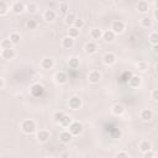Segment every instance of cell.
I'll list each match as a JSON object with an SVG mask.
<instances>
[{
  "label": "cell",
  "mask_w": 158,
  "mask_h": 158,
  "mask_svg": "<svg viewBox=\"0 0 158 158\" xmlns=\"http://www.w3.org/2000/svg\"><path fill=\"white\" fill-rule=\"evenodd\" d=\"M21 130L23 133L26 135H31L36 131V122L31 118H27V120H23L21 122Z\"/></svg>",
  "instance_id": "cell-1"
},
{
  "label": "cell",
  "mask_w": 158,
  "mask_h": 158,
  "mask_svg": "<svg viewBox=\"0 0 158 158\" xmlns=\"http://www.w3.org/2000/svg\"><path fill=\"white\" fill-rule=\"evenodd\" d=\"M68 131H69L73 136H79V135L83 132V125H81L79 121H73V122L69 125Z\"/></svg>",
  "instance_id": "cell-2"
},
{
  "label": "cell",
  "mask_w": 158,
  "mask_h": 158,
  "mask_svg": "<svg viewBox=\"0 0 158 158\" xmlns=\"http://www.w3.org/2000/svg\"><path fill=\"white\" fill-rule=\"evenodd\" d=\"M111 31L115 35H120L125 31V22L122 20H115L111 25Z\"/></svg>",
  "instance_id": "cell-3"
},
{
  "label": "cell",
  "mask_w": 158,
  "mask_h": 158,
  "mask_svg": "<svg viewBox=\"0 0 158 158\" xmlns=\"http://www.w3.org/2000/svg\"><path fill=\"white\" fill-rule=\"evenodd\" d=\"M36 138H37V141H38L40 143H46V142L51 138V132H49L48 130L42 128V130L37 131V133H36Z\"/></svg>",
  "instance_id": "cell-4"
},
{
  "label": "cell",
  "mask_w": 158,
  "mask_h": 158,
  "mask_svg": "<svg viewBox=\"0 0 158 158\" xmlns=\"http://www.w3.org/2000/svg\"><path fill=\"white\" fill-rule=\"evenodd\" d=\"M68 105H69V107H70L72 110L77 111V110H79V109L81 107L83 101H81V99H80L79 96H72V98H69V100H68Z\"/></svg>",
  "instance_id": "cell-5"
},
{
  "label": "cell",
  "mask_w": 158,
  "mask_h": 158,
  "mask_svg": "<svg viewBox=\"0 0 158 158\" xmlns=\"http://www.w3.org/2000/svg\"><path fill=\"white\" fill-rule=\"evenodd\" d=\"M30 93H31V95H32V96L38 98V96H41V95L44 93V88H43V85H42V84L36 83V84L31 85V88H30Z\"/></svg>",
  "instance_id": "cell-6"
},
{
  "label": "cell",
  "mask_w": 158,
  "mask_h": 158,
  "mask_svg": "<svg viewBox=\"0 0 158 158\" xmlns=\"http://www.w3.org/2000/svg\"><path fill=\"white\" fill-rule=\"evenodd\" d=\"M102 63H104L105 65H109V67L114 65V64L116 63V56H115L112 52L105 53V54L102 56Z\"/></svg>",
  "instance_id": "cell-7"
},
{
  "label": "cell",
  "mask_w": 158,
  "mask_h": 158,
  "mask_svg": "<svg viewBox=\"0 0 158 158\" xmlns=\"http://www.w3.org/2000/svg\"><path fill=\"white\" fill-rule=\"evenodd\" d=\"M88 80L91 84H98L101 80V73L99 70H91L88 74Z\"/></svg>",
  "instance_id": "cell-8"
},
{
  "label": "cell",
  "mask_w": 158,
  "mask_h": 158,
  "mask_svg": "<svg viewBox=\"0 0 158 158\" xmlns=\"http://www.w3.org/2000/svg\"><path fill=\"white\" fill-rule=\"evenodd\" d=\"M26 10V5L21 1H14L11 4V11L14 14H22Z\"/></svg>",
  "instance_id": "cell-9"
},
{
  "label": "cell",
  "mask_w": 158,
  "mask_h": 158,
  "mask_svg": "<svg viewBox=\"0 0 158 158\" xmlns=\"http://www.w3.org/2000/svg\"><path fill=\"white\" fill-rule=\"evenodd\" d=\"M54 80H56V83H57V84L63 85V84H65V83H67V80H68V75H67V73H65V72L59 70V72H57V73H56V75H54Z\"/></svg>",
  "instance_id": "cell-10"
},
{
  "label": "cell",
  "mask_w": 158,
  "mask_h": 158,
  "mask_svg": "<svg viewBox=\"0 0 158 158\" xmlns=\"http://www.w3.org/2000/svg\"><path fill=\"white\" fill-rule=\"evenodd\" d=\"M16 56V52L14 48H9V49H1V58L5 60H12Z\"/></svg>",
  "instance_id": "cell-11"
},
{
  "label": "cell",
  "mask_w": 158,
  "mask_h": 158,
  "mask_svg": "<svg viewBox=\"0 0 158 158\" xmlns=\"http://www.w3.org/2000/svg\"><path fill=\"white\" fill-rule=\"evenodd\" d=\"M138 149H139V152L142 154H144V153L152 151V143L149 141H147V139H143V141H141L138 143Z\"/></svg>",
  "instance_id": "cell-12"
},
{
  "label": "cell",
  "mask_w": 158,
  "mask_h": 158,
  "mask_svg": "<svg viewBox=\"0 0 158 158\" xmlns=\"http://www.w3.org/2000/svg\"><path fill=\"white\" fill-rule=\"evenodd\" d=\"M84 51H85L86 54H94V53H96V51H98V44H96L94 41H89V42L85 43Z\"/></svg>",
  "instance_id": "cell-13"
},
{
  "label": "cell",
  "mask_w": 158,
  "mask_h": 158,
  "mask_svg": "<svg viewBox=\"0 0 158 158\" xmlns=\"http://www.w3.org/2000/svg\"><path fill=\"white\" fill-rule=\"evenodd\" d=\"M56 17H57V12L52 9H48L43 12V20L46 22H53L56 20Z\"/></svg>",
  "instance_id": "cell-14"
},
{
  "label": "cell",
  "mask_w": 158,
  "mask_h": 158,
  "mask_svg": "<svg viewBox=\"0 0 158 158\" xmlns=\"http://www.w3.org/2000/svg\"><path fill=\"white\" fill-rule=\"evenodd\" d=\"M139 118H141L142 121H144V122L151 121V120L153 118V112H152V110H151V109H143V110H141V112H139Z\"/></svg>",
  "instance_id": "cell-15"
},
{
  "label": "cell",
  "mask_w": 158,
  "mask_h": 158,
  "mask_svg": "<svg viewBox=\"0 0 158 158\" xmlns=\"http://www.w3.org/2000/svg\"><path fill=\"white\" fill-rule=\"evenodd\" d=\"M41 68L44 69V70H51L53 67H54V60L52 58H43L40 63Z\"/></svg>",
  "instance_id": "cell-16"
},
{
  "label": "cell",
  "mask_w": 158,
  "mask_h": 158,
  "mask_svg": "<svg viewBox=\"0 0 158 158\" xmlns=\"http://www.w3.org/2000/svg\"><path fill=\"white\" fill-rule=\"evenodd\" d=\"M128 85L131 86V88H133V89H136V88H138L141 84H142V78L139 77V75H132L130 79H128Z\"/></svg>",
  "instance_id": "cell-17"
},
{
  "label": "cell",
  "mask_w": 158,
  "mask_h": 158,
  "mask_svg": "<svg viewBox=\"0 0 158 158\" xmlns=\"http://www.w3.org/2000/svg\"><path fill=\"white\" fill-rule=\"evenodd\" d=\"M72 138H73V135H72V133H70L68 130L62 131V132H60V135H59V141H60L62 143H64V144L70 143Z\"/></svg>",
  "instance_id": "cell-18"
},
{
  "label": "cell",
  "mask_w": 158,
  "mask_h": 158,
  "mask_svg": "<svg viewBox=\"0 0 158 158\" xmlns=\"http://www.w3.org/2000/svg\"><path fill=\"white\" fill-rule=\"evenodd\" d=\"M111 112L115 115V116H121L123 112H125V106L122 104H114L111 106Z\"/></svg>",
  "instance_id": "cell-19"
},
{
  "label": "cell",
  "mask_w": 158,
  "mask_h": 158,
  "mask_svg": "<svg viewBox=\"0 0 158 158\" xmlns=\"http://www.w3.org/2000/svg\"><path fill=\"white\" fill-rule=\"evenodd\" d=\"M137 10L141 14H147L148 10H149V4L147 1H144V0H141V1L137 2Z\"/></svg>",
  "instance_id": "cell-20"
},
{
  "label": "cell",
  "mask_w": 158,
  "mask_h": 158,
  "mask_svg": "<svg viewBox=\"0 0 158 158\" xmlns=\"http://www.w3.org/2000/svg\"><path fill=\"white\" fill-rule=\"evenodd\" d=\"M115 37H116V35H115L111 30H107V31H105V32L102 33V40H104L106 43L114 42V41H115Z\"/></svg>",
  "instance_id": "cell-21"
},
{
  "label": "cell",
  "mask_w": 158,
  "mask_h": 158,
  "mask_svg": "<svg viewBox=\"0 0 158 158\" xmlns=\"http://www.w3.org/2000/svg\"><path fill=\"white\" fill-rule=\"evenodd\" d=\"M74 46V40L70 38L69 36H65L62 38V47L65 48V49H70L72 47Z\"/></svg>",
  "instance_id": "cell-22"
},
{
  "label": "cell",
  "mask_w": 158,
  "mask_h": 158,
  "mask_svg": "<svg viewBox=\"0 0 158 158\" xmlns=\"http://www.w3.org/2000/svg\"><path fill=\"white\" fill-rule=\"evenodd\" d=\"M77 19H78V17H77V15H75L74 12H70V11H69V12L67 14V16L64 17V22L72 27V26L74 25V22H75V20H77Z\"/></svg>",
  "instance_id": "cell-23"
},
{
  "label": "cell",
  "mask_w": 158,
  "mask_h": 158,
  "mask_svg": "<svg viewBox=\"0 0 158 158\" xmlns=\"http://www.w3.org/2000/svg\"><path fill=\"white\" fill-rule=\"evenodd\" d=\"M102 31L99 28V27H94V28H91L90 30V37L93 38V40H99V38H102Z\"/></svg>",
  "instance_id": "cell-24"
},
{
  "label": "cell",
  "mask_w": 158,
  "mask_h": 158,
  "mask_svg": "<svg viewBox=\"0 0 158 158\" xmlns=\"http://www.w3.org/2000/svg\"><path fill=\"white\" fill-rule=\"evenodd\" d=\"M9 38H10V41H11V43H12L14 46L20 44V42H21V35H20L19 32H11Z\"/></svg>",
  "instance_id": "cell-25"
},
{
  "label": "cell",
  "mask_w": 158,
  "mask_h": 158,
  "mask_svg": "<svg viewBox=\"0 0 158 158\" xmlns=\"http://www.w3.org/2000/svg\"><path fill=\"white\" fill-rule=\"evenodd\" d=\"M152 23H153V21H152V19L149 16H142L141 17V25H142V27L149 28L152 26Z\"/></svg>",
  "instance_id": "cell-26"
},
{
  "label": "cell",
  "mask_w": 158,
  "mask_h": 158,
  "mask_svg": "<svg viewBox=\"0 0 158 158\" xmlns=\"http://www.w3.org/2000/svg\"><path fill=\"white\" fill-rule=\"evenodd\" d=\"M68 12H69V5L67 2H60L59 4V14H60V16L65 17Z\"/></svg>",
  "instance_id": "cell-27"
},
{
  "label": "cell",
  "mask_w": 158,
  "mask_h": 158,
  "mask_svg": "<svg viewBox=\"0 0 158 158\" xmlns=\"http://www.w3.org/2000/svg\"><path fill=\"white\" fill-rule=\"evenodd\" d=\"M79 64H80V62H79V58H77V57H72V58H69V60H68V65H69L70 69H77V68H79Z\"/></svg>",
  "instance_id": "cell-28"
},
{
  "label": "cell",
  "mask_w": 158,
  "mask_h": 158,
  "mask_svg": "<svg viewBox=\"0 0 158 158\" xmlns=\"http://www.w3.org/2000/svg\"><path fill=\"white\" fill-rule=\"evenodd\" d=\"M67 114L64 112V111H56L54 114H53V120H54V122L56 123H60V121L64 118V116H65Z\"/></svg>",
  "instance_id": "cell-29"
},
{
  "label": "cell",
  "mask_w": 158,
  "mask_h": 158,
  "mask_svg": "<svg viewBox=\"0 0 158 158\" xmlns=\"http://www.w3.org/2000/svg\"><path fill=\"white\" fill-rule=\"evenodd\" d=\"M79 35H80V30H78V28H75V27H69V30H68V36L70 37V38H73V40H75L77 37H79Z\"/></svg>",
  "instance_id": "cell-30"
},
{
  "label": "cell",
  "mask_w": 158,
  "mask_h": 158,
  "mask_svg": "<svg viewBox=\"0 0 158 158\" xmlns=\"http://www.w3.org/2000/svg\"><path fill=\"white\" fill-rule=\"evenodd\" d=\"M10 10V6L5 1H0V16H5Z\"/></svg>",
  "instance_id": "cell-31"
},
{
  "label": "cell",
  "mask_w": 158,
  "mask_h": 158,
  "mask_svg": "<svg viewBox=\"0 0 158 158\" xmlns=\"http://www.w3.org/2000/svg\"><path fill=\"white\" fill-rule=\"evenodd\" d=\"M12 46H14V44L11 43L10 38H4V40L1 41V43H0L1 49H9V48H14Z\"/></svg>",
  "instance_id": "cell-32"
},
{
  "label": "cell",
  "mask_w": 158,
  "mask_h": 158,
  "mask_svg": "<svg viewBox=\"0 0 158 158\" xmlns=\"http://www.w3.org/2000/svg\"><path fill=\"white\" fill-rule=\"evenodd\" d=\"M136 68H137V70H139V72H146L147 70V68H148V64H147V62H144V60H138L137 63H136Z\"/></svg>",
  "instance_id": "cell-33"
},
{
  "label": "cell",
  "mask_w": 158,
  "mask_h": 158,
  "mask_svg": "<svg viewBox=\"0 0 158 158\" xmlns=\"http://www.w3.org/2000/svg\"><path fill=\"white\" fill-rule=\"evenodd\" d=\"M37 9H38V6H37L36 2H28V4H26V11L30 12V14H35L37 11Z\"/></svg>",
  "instance_id": "cell-34"
},
{
  "label": "cell",
  "mask_w": 158,
  "mask_h": 158,
  "mask_svg": "<svg viewBox=\"0 0 158 158\" xmlns=\"http://www.w3.org/2000/svg\"><path fill=\"white\" fill-rule=\"evenodd\" d=\"M148 41H149V43H152L153 46L158 44V32H152V33H149Z\"/></svg>",
  "instance_id": "cell-35"
},
{
  "label": "cell",
  "mask_w": 158,
  "mask_h": 158,
  "mask_svg": "<svg viewBox=\"0 0 158 158\" xmlns=\"http://www.w3.org/2000/svg\"><path fill=\"white\" fill-rule=\"evenodd\" d=\"M26 28L27 30H36L37 28V21L33 19H30L26 21Z\"/></svg>",
  "instance_id": "cell-36"
},
{
  "label": "cell",
  "mask_w": 158,
  "mask_h": 158,
  "mask_svg": "<svg viewBox=\"0 0 158 158\" xmlns=\"http://www.w3.org/2000/svg\"><path fill=\"white\" fill-rule=\"evenodd\" d=\"M72 122H73L72 117H70L69 115H65V116H64V118L60 121V123H59V125H60L62 127H69V125H70Z\"/></svg>",
  "instance_id": "cell-37"
},
{
  "label": "cell",
  "mask_w": 158,
  "mask_h": 158,
  "mask_svg": "<svg viewBox=\"0 0 158 158\" xmlns=\"http://www.w3.org/2000/svg\"><path fill=\"white\" fill-rule=\"evenodd\" d=\"M84 25H85L84 20H81V19H77L75 22H74V25H73V27H75V28H78V30H81V28L84 27Z\"/></svg>",
  "instance_id": "cell-38"
},
{
  "label": "cell",
  "mask_w": 158,
  "mask_h": 158,
  "mask_svg": "<svg viewBox=\"0 0 158 158\" xmlns=\"http://www.w3.org/2000/svg\"><path fill=\"white\" fill-rule=\"evenodd\" d=\"M115 158H130V154L127 152H125V151H121V152L116 153Z\"/></svg>",
  "instance_id": "cell-39"
},
{
  "label": "cell",
  "mask_w": 158,
  "mask_h": 158,
  "mask_svg": "<svg viewBox=\"0 0 158 158\" xmlns=\"http://www.w3.org/2000/svg\"><path fill=\"white\" fill-rule=\"evenodd\" d=\"M151 98L154 100V101H158V89H153L151 91Z\"/></svg>",
  "instance_id": "cell-40"
},
{
  "label": "cell",
  "mask_w": 158,
  "mask_h": 158,
  "mask_svg": "<svg viewBox=\"0 0 158 158\" xmlns=\"http://www.w3.org/2000/svg\"><path fill=\"white\" fill-rule=\"evenodd\" d=\"M143 157H144V158H152V157H154V153H153V151H149V152L144 153Z\"/></svg>",
  "instance_id": "cell-41"
},
{
  "label": "cell",
  "mask_w": 158,
  "mask_h": 158,
  "mask_svg": "<svg viewBox=\"0 0 158 158\" xmlns=\"http://www.w3.org/2000/svg\"><path fill=\"white\" fill-rule=\"evenodd\" d=\"M4 86H5V79L0 78V89H4Z\"/></svg>",
  "instance_id": "cell-42"
},
{
  "label": "cell",
  "mask_w": 158,
  "mask_h": 158,
  "mask_svg": "<svg viewBox=\"0 0 158 158\" xmlns=\"http://www.w3.org/2000/svg\"><path fill=\"white\" fill-rule=\"evenodd\" d=\"M153 17H154V20L158 21V10H154L153 11Z\"/></svg>",
  "instance_id": "cell-43"
},
{
  "label": "cell",
  "mask_w": 158,
  "mask_h": 158,
  "mask_svg": "<svg viewBox=\"0 0 158 158\" xmlns=\"http://www.w3.org/2000/svg\"><path fill=\"white\" fill-rule=\"evenodd\" d=\"M153 6H154V10H158V0H156L153 2Z\"/></svg>",
  "instance_id": "cell-44"
},
{
  "label": "cell",
  "mask_w": 158,
  "mask_h": 158,
  "mask_svg": "<svg viewBox=\"0 0 158 158\" xmlns=\"http://www.w3.org/2000/svg\"><path fill=\"white\" fill-rule=\"evenodd\" d=\"M153 52H154V53H158V44L153 46Z\"/></svg>",
  "instance_id": "cell-45"
},
{
  "label": "cell",
  "mask_w": 158,
  "mask_h": 158,
  "mask_svg": "<svg viewBox=\"0 0 158 158\" xmlns=\"http://www.w3.org/2000/svg\"><path fill=\"white\" fill-rule=\"evenodd\" d=\"M154 68H156V72H157V73H158V63H157V64H156V67H154Z\"/></svg>",
  "instance_id": "cell-46"
},
{
  "label": "cell",
  "mask_w": 158,
  "mask_h": 158,
  "mask_svg": "<svg viewBox=\"0 0 158 158\" xmlns=\"http://www.w3.org/2000/svg\"><path fill=\"white\" fill-rule=\"evenodd\" d=\"M152 158H158V157H156V156H154V157H152Z\"/></svg>",
  "instance_id": "cell-47"
},
{
  "label": "cell",
  "mask_w": 158,
  "mask_h": 158,
  "mask_svg": "<svg viewBox=\"0 0 158 158\" xmlns=\"http://www.w3.org/2000/svg\"><path fill=\"white\" fill-rule=\"evenodd\" d=\"M44 158H52V157H44Z\"/></svg>",
  "instance_id": "cell-48"
}]
</instances>
